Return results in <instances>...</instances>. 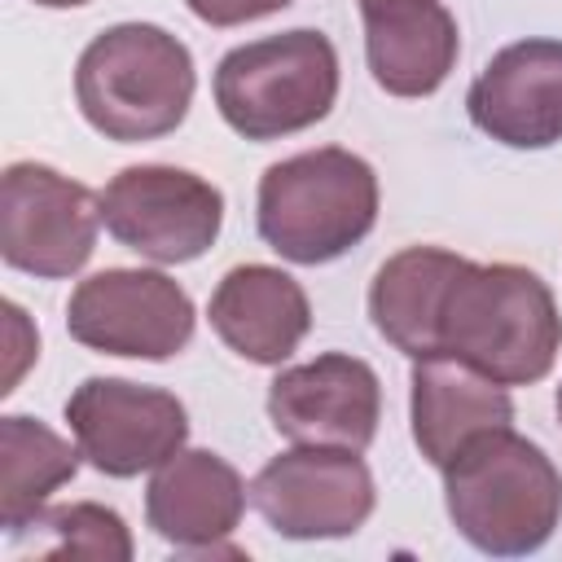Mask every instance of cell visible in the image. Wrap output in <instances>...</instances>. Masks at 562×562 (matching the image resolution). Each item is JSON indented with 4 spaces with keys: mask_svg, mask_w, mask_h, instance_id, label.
Wrapping results in <instances>:
<instances>
[{
    "mask_svg": "<svg viewBox=\"0 0 562 562\" xmlns=\"http://www.w3.org/2000/svg\"><path fill=\"white\" fill-rule=\"evenodd\" d=\"M562 351V312L540 272L465 259L439 312V356H457L501 386L549 378Z\"/></svg>",
    "mask_w": 562,
    "mask_h": 562,
    "instance_id": "obj_1",
    "label": "cell"
},
{
    "mask_svg": "<svg viewBox=\"0 0 562 562\" xmlns=\"http://www.w3.org/2000/svg\"><path fill=\"white\" fill-rule=\"evenodd\" d=\"M443 505L457 536L479 553L527 558L562 522V474L540 443L501 426L443 465Z\"/></svg>",
    "mask_w": 562,
    "mask_h": 562,
    "instance_id": "obj_2",
    "label": "cell"
},
{
    "mask_svg": "<svg viewBox=\"0 0 562 562\" xmlns=\"http://www.w3.org/2000/svg\"><path fill=\"white\" fill-rule=\"evenodd\" d=\"M193 57L154 22H119L101 31L75 66V101L92 132L140 145L176 132L193 105Z\"/></svg>",
    "mask_w": 562,
    "mask_h": 562,
    "instance_id": "obj_3",
    "label": "cell"
},
{
    "mask_svg": "<svg viewBox=\"0 0 562 562\" xmlns=\"http://www.w3.org/2000/svg\"><path fill=\"white\" fill-rule=\"evenodd\" d=\"M259 237L290 263L316 268L342 259L378 224L373 167L338 145L272 162L255 193Z\"/></svg>",
    "mask_w": 562,
    "mask_h": 562,
    "instance_id": "obj_4",
    "label": "cell"
},
{
    "mask_svg": "<svg viewBox=\"0 0 562 562\" xmlns=\"http://www.w3.org/2000/svg\"><path fill=\"white\" fill-rule=\"evenodd\" d=\"M215 110L246 140H281L321 123L338 101V53L329 35L294 26L237 44L215 66Z\"/></svg>",
    "mask_w": 562,
    "mask_h": 562,
    "instance_id": "obj_5",
    "label": "cell"
},
{
    "mask_svg": "<svg viewBox=\"0 0 562 562\" xmlns=\"http://www.w3.org/2000/svg\"><path fill=\"white\" fill-rule=\"evenodd\" d=\"M97 198L105 233L154 263H189L206 255L224 228V193L171 162L123 167Z\"/></svg>",
    "mask_w": 562,
    "mask_h": 562,
    "instance_id": "obj_6",
    "label": "cell"
},
{
    "mask_svg": "<svg viewBox=\"0 0 562 562\" xmlns=\"http://www.w3.org/2000/svg\"><path fill=\"white\" fill-rule=\"evenodd\" d=\"M101 228V198L48 162H9L0 176V259L35 281L75 277Z\"/></svg>",
    "mask_w": 562,
    "mask_h": 562,
    "instance_id": "obj_7",
    "label": "cell"
},
{
    "mask_svg": "<svg viewBox=\"0 0 562 562\" xmlns=\"http://www.w3.org/2000/svg\"><path fill=\"white\" fill-rule=\"evenodd\" d=\"M198 325L193 299L158 268H105L75 285L66 329L79 347L127 360H171Z\"/></svg>",
    "mask_w": 562,
    "mask_h": 562,
    "instance_id": "obj_8",
    "label": "cell"
},
{
    "mask_svg": "<svg viewBox=\"0 0 562 562\" xmlns=\"http://www.w3.org/2000/svg\"><path fill=\"white\" fill-rule=\"evenodd\" d=\"M250 505L285 540H338L369 522L378 487L360 452L294 443L250 479Z\"/></svg>",
    "mask_w": 562,
    "mask_h": 562,
    "instance_id": "obj_9",
    "label": "cell"
},
{
    "mask_svg": "<svg viewBox=\"0 0 562 562\" xmlns=\"http://www.w3.org/2000/svg\"><path fill=\"white\" fill-rule=\"evenodd\" d=\"M66 422L83 461L105 479L158 470L189 439L184 404L162 386L127 378H83L66 400Z\"/></svg>",
    "mask_w": 562,
    "mask_h": 562,
    "instance_id": "obj_10",
    "label": "cell"
},
{
    "mask_svg": "<svg viewBox=\"0 0 562 562\" xmlns=\"http://www.w3.org/2000/svg\"><path fill=\"white\" fill-rule=\"evenodd\" d=\"M268 417L277 435L290 443L364 452L382 422V382L369 360L347 351H325L272 378Z\"/></svg>",
    "mask_w": 562,
    "mask_h": 562,
    "instance_id": "obj_11",
    "label": "cell"
},
{
    "mask_svg": "<svg viewBox=\"0 0 562 562\" xmlns=\"http://www.w3.org/2000/svg\"><path fill=\"white\" fill-rule=\"evenodd\" d=\"M470 123L509 149L562 140V40L505 44L465 92Z\"/></svg>",
    "mask_w": 562,
    "mask_h": 562,
    "instance_id": "obj_12",
    "label": "cell"
},
{
    "mask_svg": "<svg viewBox=\"0 0 562 562\" xmlns=\"http://www.w3.org/2000/svg\"><path fill=\"white\" fill-rule=\"evenodd\" d=\"M246 496L250 492L241 474L220 452L180 448L154 470L145 487V522L184 553H220V540H228L241 522Z\"/></svg>",
    "mask_w": 562,
    "mask_h": 562,
    "instance_id": "obj_13",
    "label": "cell"
},
{
    "mask_svg": "<svg viewBox=\"0 0 562 562\" xmlns=\"http://www.w3.org/2000/svg\"><path fill=\"white\" fill-rule=\"evenodd\" d=\"M408 422L417 452L443 470L470 439L514 422V400L501 382L479 373L457 356L413 360L408 378Z\"/></svg>",
    "mask_w": 562,
    "mask_h": 562,
    "instance_id": "obj_14",
    "label": "cell"
},
{
    "mask_svg": "<svg viewBox=\"0 0 562 562\" xmlns=\"http://www.w3.org/2000/svg\"><path fill=\"white\" fill-rule=\"evenodd\" d=\"M206 316L220 342L250 364L290 360L312 329L307 290L272 263H241L224 272L206 303Z\"/></svg>",
    "mask_w": 562,
    "mask_h": 562,
    "instance_id": "obj_15",
    "label": "cell"
},
{
    "mask_svg": "<svg viewBox=\"0 0 562 562\" xmlns=\"http://www.w3.org/2000/svg\"><path fill=\"white\" fill-rule=\"evenodd\" d=\"M364 61L382 92L430 97L461 57L457 18L439 0H378L364 4Z\"/></svg>",
    "mask_w": 562,
    "mask_h": 562,
    "instance_id": "obj_16",
    "label": "cell"
},
{
    "mask_svg": "<svg viewBox=\"0 0 562 562\" xmlns=\"http://www.w3.org/2000/svg\"><path fill=\"white\" fill-rule=\"evenodd\" d=\"M461 263L465 259L443 246H408L373 272L369 285L373 329L408 360L439 356V312Z\"/></svg>",
    "mask_w": 562,
    "mask_h": 562,
    "instance_id": "obj_17",
    "label": "cell"
},
{
    "mask_svg": "<svg viewBox=\"0 0 562 562\" xmlns=\"http://www.w3.org/2000/svg\"><path fill=\"white\" fill-rule=\"evenodd\" d=\"M79 443L70 448L40 417H0V527L9 540L22 536L44 514V501L79 474Z\"/></svg>",
    "mask_w": 562,
    "mask_h": 562,
    "instance_id": "obj_18",
    "label": "cell"
},
{
    "mask_svg": "<svg viewBox=\"0 0 562 562\" xmlns=\"http://www.w3.org/2000/svg\"><path fill=\"white\" fill-rule=\"evenodd\" d=\"M26 540L35 558H92V562H127L132 558V531L127 522L97 505V501H75V505H53L44 509L22 536L9 544Z\"/></svg>",
    "mask_w": 562,
    "mask_h": 562,
    "instance_id": "obj_19",
    "label": "cell"
},
{
    "mask_svg": "<svg viewBox=\"0 0 562 562\" xmlns=\"http://www.w3.org/2000/svg\"><path fill=\"white\" fill-rule=\"evenodd\" d=\"M184 4L206 26H246V22H259L268 13L290 9L294 0H184Z\"/></svg>",
    "mask_w": 562,
    "mask_h": 562,
    "instance_id": "obj_20",
    "label": "cell"
},
{
    "mask_svg": "<svg viewBox=\"0 0 562 562\" xmlns=\"http://www.w3.org/2000/svg\"><path fill=\"white\" fill-rule=\"evenodd\" d=\"M31 4H44V9H79L88 0H31Z\"/></svg>",
    "mask_w": 562,
    "mask_h": 562,
    "instance_id": "obj_21",
    "label": "cell"
},
{
    "mask_svg": "<svg viewBox=\"0 0 562 562\" xmlns=\"http://www.w3.org/2000/svg\"><path fill=\"white\" fill-rule=\"evenodd\" d=\"M553 404H558V422H562V386H558V400Z\"/></svg>",
    "mask_w": 562,
    "mask_h": 562,
    "instance_id": "obj_22",
    "label": "cell"
},
{
    "mask_svg": "<svg viewBox=\"0 0 562 562\" xmlns=\"http://www.w3.org/2000/svg\"><path fill=\"white\" fill-rule=\"evenodd\" d=\"M364 4H378V0H360V9H364Z\"/></svg>",
    "mask_w": 562,
    "mask_h": 562,
    "instance_id": "obj_23",
    "label": "cell"
}]
</instances>
